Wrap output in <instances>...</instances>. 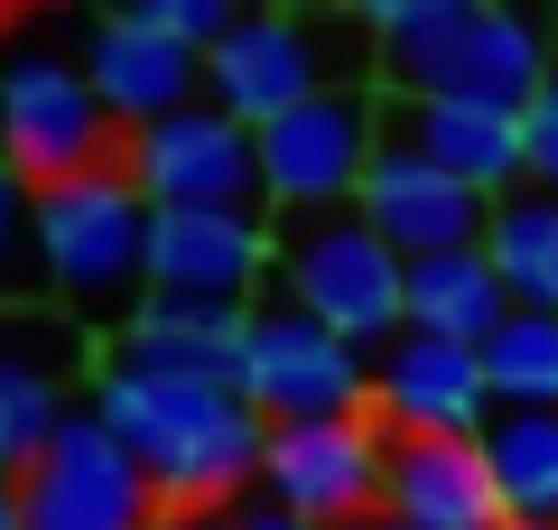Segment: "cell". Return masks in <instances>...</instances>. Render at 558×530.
<instances>
[{
    "label": "cell",
    "mask_w": 558,
    "mask_h": 530,
    "mask_svg": "<svg viewBox=\"0 0 558 530\" xmlns=\"http://www.w3.org/2000/svg\"><path fill=\"white\" fill-rule=\"evenodd\" d=\"M102 429L131 447L149 474L159 511H233L242 484L270 456V419L233 392V382H186V373H140V363H102L94 392Z\"/></svg>",
    "instance_id": "6da1fadb"
},
{
    "label": "cell",
    "mask_w": 558,
    "mask_h": 530,
    "mask_svg": "<svg viewBox=\"0 0 558 530\" xmlns=\"http://www.w3.org/2000/svg\"><path fill=\"white\" fill-rule=\"evenodd\" d=\"M381 84L410 103L531 112L549 94V38L521 0H428L400 28H381Z\"/></svg>",
    "instance_id": "7a4b0ae2"
},
{
    "label": "cell",
    "mask_w": 558,
    "mask_h": 530,
    "mask_svg": "<svg viewBox=\"0 0 558 530\" xmlns=\"http://www.w3.org/2000/svg\"><path fill=\"white\" fill-rule=\"evenodd\" d=\"M38 270L47 298L94 326H131L140 298H149V196H140L121 168H94L75 186H47L38 196Z\"/></svg>",
    "instance_id": "3957f363"
},
{
    "label": "cell",
    "mask_w": 558,
    "mask_h": 530,
    "mask_svg": "<svg viewBox=\"0 0 558 530\" xmlns=\"http://www.w3.org/2000/svg\"><path fill=\"white\" fill-rule=\"evenodd\" d=\"M270 279H279L289 308H307L317 326H336L344 345H363V353H381L400 326H410V308H400L410 261L363 224V205H336V215H279Z\"/></svg>",
    "instance_id": "277c9868"
},
{
    "label": "cell",
    "mask_w": 558,
    "mask_h": 530,
    "mask_svg": "<svg viewBox=\"0 0 558 530\" xmlns=\"http://www.w3.org/2000/svg\"><path fill=\"white\" fill-rule=\"evenodd\" d=\"M354 38H363V20L344 0H336V20H326V10H252L223 47H205V103L233 112L242 131H270V121L299 112L307 94L363 75Z\"/></svg>",
    "instance_id": "5b68a950"
},
{
    "label": "cell",
    "mask_w": 558,
    "mask_h": 530,
    "mask_svg": "<svg viewBox=\"0 0 558 530\" xmlns=\"http://www.w3.org/2000/svg\"><path fill=\"white\" fill-rule=\"evenodd\" d=\"M233 392L252 400L270 429H317V419H363L373 410V353L317 326L307 308H252L233 353Z\"/></svg>",
    "instance_id": "8992f818"
},
{
    "label": "cell",
    "mask_w": 558,
    "mask_h": 530,
    "mask_svg": "<svg viewBox=\"0 0 558 530\" xmlns=\"http://www.w3.org/2000/svg\"><path fill=\"white\" fill-rule=\"evenodd\" d=\"M121 177H131L149 215H252L270 224V186H260V140L215 103L149 121L121 140Z\"/></svg>",
    "instance_id": "52a82bcc"
},
{
    "label": "cell",
    "mask_w": 558,
    "mask_h": 530,
    "mask_svg": "<svg viewBox=\"0 0 558 530\" xmlns=\"http://www.w3.org/2000/svg\"><path fill=\"white\" fill-rule=\"evenodd\" d=\"M252 140H260L270 215H336V205L363 196V177L381 158V94L373 84H326Z\"/></svg>",
    "instance_id": "ba28073f"
},
{
    "label": "cell",
    "mask_w": 558,
    "mask_h": 530,
    "mask_svg": "<svg viewBox=\"0 0 558 530\" xmlns=\"http://www.w3.org/2000/svg\"><path fill=\"white\" fill-rule=\"evenodd\" d=\"M121 121L102 112V94L84 84V65L65 57H20L0 65V158L28 177V186H75L94 168H121Z\"/></svg>",
    "instance_id": "9c48e42d"
},
{
    "label": "cell",
    "mask_w": 558,
    "mask_h": 530,
    "mask_svg": "<svg viewBox=\"0 0 558 530\" xmlns=\"http://www.w3.org/2000/svg\"><path fill=\"white\" fill-rule=\"evenodd\" d=\"M20 511H28V530H159V493L131 466V447L102 429L94 400L20 474Z\"/></svg>",
    "instance_id": "30bf717a"
},
{
    "label": "cell",
    "mask_w": 558,
    "mask_h": 530,
    "mask_svg": "<svg viewBox=\"0 0 558 530\" xmlns=\"http://www.w3.org/2000/svg\"><path fill=\"white\" fill-rule=\"evenodd\" d=\"M84 345L94 335L75 326L65 308H0V474L20 484L28 466L47 456V437L84 410Z\"/></svg>",
    "instance_id": "8fae6325"
},
{
    "label": "cell",
    "mask_w": 558,
    "mask_h": 530,
    "mask_svg": "<svg viewBox=\"0 0 558 530\" xmlns=\"http://www.w3.org/2000/svg\"><path fill=\"white\" fill-rule=\"evenodd\" d=\"M381 419H317V429H270V456H260V493H270L289 521L307 530H354L381 511Z\"/></svg>",
    "instance_id": "7c38bea8"
},
{
    "label": "cell",
    "mask_w": 558,
    "mask_h": 530,
    "mask_svg": "<svg viewBox=\"0 0 558 530\" xmlns=\"http://www.w3.org/2000/svg\"><path fill=\"white\" fill-rule=\"evenodd\" d=\"M373 419L391 437H484L494 429V382H484L475 345L400 326L373 353Z\"/></svg>",
    "instance_id": "4fadbf2b"
},
{
    "label": "cell",
    "mask_w": 558,
    "mask_h": 530,
    "mask_svg": "<svg viewBox=\"0 0 558 530\" xmlns=\"http://www.w3.org/2000/svg\"><path fill=\"white\" fill-rule=\"evenodd\" d=\"M381 140L418 149L428 168H447L457 186H475L484 205L521 196V177H531V112H484V103H410V94H381Z\"/></svg>",
    "instance_id": "5bb4252c"
},
{
    "label": "cell",
    "mask_w": 558,
    "mask_h": 530,
    "mask_svg": "<svg viewBox=\"0 0 558 530\" xmlns=\"http://www.w3.org/2000/svg\"><path fill=\"white\" fill-rule=\"evenodd\" d=\"M354 205H363V224H373L400 261L484 252V224H494V205H484L475 186H457L447 168H428V158L400 149V140H381V158H373V177H363Z\"/></svg>",
    "instance_id": "9a60e30c"
},
{
    "label": "cell",
    "mask_w": 558,
    "mask_h": 530,
    "mask_svg": "<svg viewBox=\"0 0 558 530\" xmlns=\"http://www.w3.org/2000/svg\"><path fill=\"white\" fill-rule=\"evenodd\" d=\"M84 84L102 94V112H112L121 131H149V121L205 103V57L186 38H168V28L112 10V20L84 38Z\"/></svg>",
    "instance_id": "2e32d148"
},
{
    "label": "cell",
    "mask_w": 558,
    "mask_h": 530,
    "mask_svg": "<svg viewBox=\"0 0 558 530\" xmlns=\"http://www.w3.org/2000/svg\"><path fill=\"white\" fill-rule=\"evenodd\" d=\"M260 279H270V224H252V215H149V298L252 308Z\"/></svg>",
    "instance_id": "e0dca14e"
},
{
    "label": "cell",
    "mask_w": 558,
    "mask_h": 530,
    "mask_svg": "<svg viewBox=\"0 0 558 530\" xmlns=\"http://www.w3.org/2000/svg\"><path fill=\"white\" fill-rule=\"evenodd\" d=\"M381 511L418 530H502V493L484 437H391L381 456Z\"/></svg>",
    "instance_id": "ac0fdd59"
},
{
    "label": "cell",
    "mask_w": 558,
    "mask_h": 530,
    "mask_svg": "<svg viewBox=\"0 0 558 530\" xmlns=\"http://www.w3.org/2000/svg\"><path fill=\"white\" fill-rule=\"evenodd\" d=\"M242 316H252V308H215V298H140V316L112 335V363L186 373V382H233Z\"/></svg>",
    "instance_id": "d6986e66"
},
{
    "label": "cell",
    "mask_w": 558,
    "mask_h": 530,
    "mask_svg": "<svg viewBox=\"0 0 558 530\" xmlns=\"http://www.w3.org/2000/svg\"><path fill=\"white\" fill-rule=\"evenodd\" d=\"M400 308H410L418 335H447V345H475L512 316V298H502L494 261L484 252H438V261H410V289H400Z\"/></svg>",
    "instance_id": "ffe728a7"
},
{
    "label": "cell",
    "mask_w": 558,
    "mask_h": 530,
    "mask_svg": "<svg viewBox=\"0 0 558 530\" xmlns=\"http://www.w3.org/2000/svg\"><path fill=\"white\" fill-rule=\"evenodd\" d=\"M484 261H494V279H502L512 308H549L558 316V196L549 186H521V196L494 205Z\"/></svg>",
    "instance_id": "44dd1931"
},
{
    "label": "cell",
    "mask_w": 558,
    "mask_h": 530,
    "mask_svg": "<svg viewBox=\"0 0 558 530\" xmlns=\"http://www.w3.org/2000/svg\"><path fill=\"white\" fill-rule=\"evenodd\" d=\"M502 521H558V410H494L484 429Z\"/></svg>",
    "instance_id": "7402d4cb"
},
{
    "label": "cell",
    "mask_w": 558,
    "mask_h": 530,
    "mask_svg": "<svg viewBox=\"0 0 558 530\" xmlns=\"http://www.w3.org/2000/svg\"><path fill=\"white\" fill-rule=\"evenodd\" d=\"M484 382H494V410H558V316L512 308L484 335Z\"/></svg>",
    "instance_id": "603a6c76"
},
{
    "label": "cell",
    "mask_w": 558,
    "mask_h": 530,
    "mask_svg": "<svg viewBox=\"0 0 558 530\" xmlns=\"http://www.w3.org/2000/svg\"><path fill=\"white\" fill-rule=\"evenodd\" d=\"M47 289L38 270V186L0 158V308H28Z\"/></svg>",
    "instance_id": "cb8c5ba5"
},
{
    "label": "cell",
    "mask_w": 558,
    "mask_h": 530,
    "mask_svg": "<svg viewBox=\"0 0 558 530\" xmlns=\"http://www.w3.org/2000/svg\"><path fill=\"white\" fill-rule=\"evenodd\" d=\"M121 10H131V20H149V28H168V38H186L196 57H205V47H223L242 20H252L242 0H121Z\"/></svg>",
    "instance_id": "d4e9b609"
},
{
    "label": "cell",
    "mask_w": 558,
    "mask_h": 530,
    "mask_svg": "<svg viewBox=\"0 0 558 530\" xmlns=\"http://www.w3.org/2000/svg\"><path fill=\"white\" fill-rule=\"evenodd\" d=\"M531 186L558 196V75H549V94L531 103Z\"/></svg>",
    "instance_id": "484cf974"
},
{
    "label": "cell",
    "mask_w": 558,
    "mask_h": 530,
    "mask_svg": "<svg viewBox=\"0 0 558 530\" xmlns=\"http://www.w3.org/2000/svg\"><path fill=\"white\" fill-rule=\"evenodd\" d=\"M344 10H354V20H363V28L381 38V28H400L410 10H428V0H344Z\"/></svg>",
    "instance_id": "4316f807"
},
{
    "label": "cell",
    "mask_w": 558,
    "mask_h": 530,
    "mask_svg": "<svg viewBox=\"0 0 558 530\" xmlns=\"http://www.w3.org/2000/svg\"><path fill=\"white\" fill-rule=\"evenodd\" d=\"M233 530H307V521H289L279 503H233Z\"/></svg>",
    "instance_id": "83f0119b"
},
{
    "label": "cell",
    "mask_w": 558,
    "mask_h": 530,
    "mask_svg": "<svg viewBox=\"0 0 558 530\" xmlns=\"http://www.w3.org/2000/svg\"><path fill=\"white\" fill-rule=\"evenodd\" d=\"M159 530H233V511H159Z\"/></svg>",
    "instance_id": "f1b7e54d"
},
{
    "label": "cell",
    "mask_w": 558,
    "mask_h": 530,
    "mask_svg": "<svg viewBox=\"0 0 558 530\" xmlns=\"http://www.w3.org/2000/svg\"><path fill=\"white\" fill-rule=\"evenodd\" d=\"M0 530H28V511H20V484L0 474Z\"/></svg>",
    "instance_id": "f546056e"
},
{
    "label": "cell",
    "mask_w": 558,
    "mask_h": 530,
    "mask_svg": "<svg viewBox=\"0 0 558 530\" xmlns=\"http://www.w3.org/2000/svg\"><path fill=\"white\" fill-rule=\"evenodd\" d=\"M354 530H418V521H391V511H373V521H354Z\"/></svg>",
    "instance_id": "4dcf8cb0"
},
{
    "label": "cell",
    "mask_w": 558,
    "mask_h": 530,
    "mask_svg": "<svg viewBox=\"0 0 558 530\" xmlns=\"http://www.w3.org/2000/svg\"><path fill=\"white\" fill-rule=\"evenodd\" d=\"M502 530H558V521H502Z\"/></svg>",
    "instance_id": "1f68e13d"
}]
</instances>
